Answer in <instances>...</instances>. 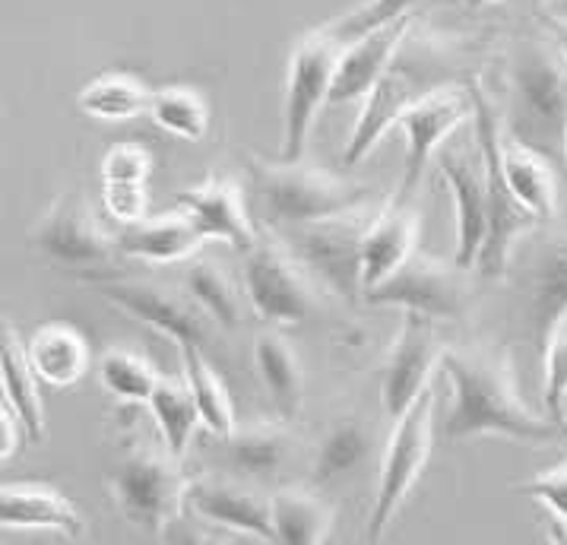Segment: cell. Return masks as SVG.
<instances>
[{"label": "cell", "mask_w": 567, "mask_h": 545, "mask_svg": "<svg viewBox=\"0 0 567 545\" xmlns=\"http://www.w3.org/2000/svg\"><path fill=\"white\" fill-rule=\"evenodd\" d=\"M248 172L270 228L311 226L359 213L371 194L364 184L311 168L301 160H267L250 153Z\"/></svg>", "instance_id": "cell-2"}, {"label": "cell", "mask_w": 567, "mask_h": 545, "mask_svg": "<svg viewBox=\"0 0 567 545\" xmlns=\"http://www.w3.org/2000/svg\"><path fill=\"white\" fill-rule=\"evenodd\" d=\"M342 42H337L323 25L305 32L292 48L286 73V102H282V146L279 160H305L308 140L315 131L320 109L333 86V73L340 64Z\"/></svg>", "instance_id": "cell-9"}, {"label": "cell", "mask_w": 567, "mask_h": 545, "mask_svg": "<svg viewBox=\"0 0 567 545\" xmlns=\"http://www.w3.org/2000/svg\"><path fill=\"white\" fill-rule=\"evenodd\" d=\"M507 86L514 117L511 134L536 150L561 143L567 124V58L551 35L523 39L514 48Z\"/></svg>", "instance_id": "cell-3"}, {"label": "cell", "mask_w": 567, "mask_h": 545, "mask_svg": "<svg viewBox=\"0 0 567 545\" xmlns=\"http://www.w3.org/2000/svg\"><path fill=\"white\" fill-rule=\"evenodd\" d=\"M95 374H99V384L105 387V393L124 407H146L153 387L159 384L162 378L150 359L136 356L131 349H121V346L102 352Z\"/></svg>", "instance_id": "cell-33"}, {"label": "cell", "mask_w": 567, "mask_h": 545, "mask_svg": "<svg viewBox=\"0 0 567 545\" xmlns=\"http://www.w3.org/2000/svg\"><path fill=\"white\" fill-rule=\"evenodd\" d=\"M543 17V25L545 32L558 42V48H561V54L567 58V13H555V10H543L539 13Z\"/></svg>", "instance_id": "cell-43"}, {"label": "cell", "mask_w": 567, "mask_h": 545, "mask_svg": "<svg viewBox=\"0 0 567 545\" xmlns=\"http://www.w3.org/2000/svg\"><path fill=\"white\" fill-rule=\"evenodd\" d=\"M146 407L153 412V422L162 434V444L168 448V454L184 460L194 432H197V409H194V397L184 384V378H159V384L153 387Z\"/></svg>", "instance_id": "cell-32"}, {"label": "cell", "mask_w": 567, "mask_h": 545, "mask_svg": "<svg viewBox=\"0 0 567 545\" xmlns=\"http://www.w3.org/2000/svg\"><path fill=\"white\" fill-rule=\"evenodd\" d=\"M29 250L58 270L80 272L86 282L109 276L117 260V238L105 232L80 191L61 194L29 228Z\"/></svg>", "instance_id": "cell-6"}, {"label": "cell", "mask_w": 567, "mask_h": 545, "mask_svg": "<svg viewBox=\"0 0 567 545\" xmlns=\"http://www.w3.org/2000/svg\"><path fill=\"white\" fill-rule=\"evenodd\" d=\"M501 172L507 178L517 204L536 216V223L551 219L558 209V178L543 150L501 131Z\"/></svg>", "instance_id": "cell-24"}, {"label": "cell", "mask_w": 567, "mask_h": 545, "mask_svg": "<svg viewBox=\"0 0 567 545\" xmlns=\"http://www.w3.org/2000/svg\"><path fill=\"white\" fill-rule=\"evenodd\" d=\"M182 378L197 409V422L213 438H226L235 432V407L228 397V387L223 384L219 371L209 364L200 346H182Z\"/></svg>", "instance_id": "cell-30"}, {"label": "cell", "mask_w": 567, "mask_h": 545, "mask_svg": "<svg viewBox=\"0 0 567 545\" xmlns=\"http://www.w3.org/2000/svg\"><path fill=\"white\" fill-rule=\"evenodd\" d=\"M565 10H567V0H565Z\"/></svg>", "instance_id": "cell-46"}, {"label": "cell", "mask_w": 567, "mask_h": 545, "mask_svg": "<svg viewBox=\"0 0 567 545\" xmlns=\"http://www.w3.org/2000/svg\"><path fill=\"white\" fill-rule=\"evenodd\" d=\"M543 349V403L545 419L567 438V315L548 327Z\"/></svg>", "instance_id": "cell-37"}, {"label": "cell", "mask_w": 567, "mask_h": 545, "mask_svg": "<svg viewBox=\"0 0 567 545\" xmlns=\"http://www.w3.org/2000/svg\"><path fill=\"white\" fill-rule=\"evenodd\" d=\"M184 289H187V298L216 327H223V330L238 327V292H235L231 276L216 260H206V257L194 260L190 257L187 272H184Z\"/></svg>", "instance_id": "cell-34"}, {"label": "cell", "mask_w": 567, "mask_h": 545, "mask_svg": "<svg viewBox=\"0 0 567 545\" xmlns=\"http://www.w3.org/2000/svg\"><path fill=\"white\" fill-rule=\"evenodd\" d=\"M425 90L429 86H419L415 76H412V70L396 64V58H393V64L384 70V76L362 99V112L355 117V124L349 131V140L342 146V165L346 168H355L359 162L368 160L378 150V143L396 127L403 109H406L419 92Z\"/></svg>", "instance_id": "cell-18"}, {"label": "cell", "mask_w": 567, "mask_h": 545, "mask_svg": "<svg viewBox=\"0 0 567 545\" xmlns=\"http://www.w3.org/2000/svg\"><path fill=\"white\" fill-rule=\"evenodd\" d=\"M362 298L368 305H390L437 323H454L466 315L470 289L466 270H460L454 260L447 264L432 254L412 250L400 270H393L384 282L362 292Z\"/></svg>", "instance_id": "cell-10"}, {"label": "cell", "mask_w": 567, "mask_h": 545, "mask_svg": "<svg viewBox=\"0 0 567 545\" xmlns=\"http://www.w3.org/2000/svg\"><path fill=\"white\" fill-rule=\"evenodd\" d=\"M184 485L182 460L143 434L124 444L109 473V495L117 514L156 536L184 514Z\"/></svg>", "instance_id": "cell-4"}, {"label": "cell", "mask_w": 567, "mask_h": 545, "mask_svg": "<svg viewBox=\"0 0 567 545\" xmlns=\"http://www.w3.org/2000/svg\"><path fill=\"white\" fill-rule=\"evenodd\" d=\"M422 213L415 206V194H396L390 204L364 226L362 250H359V272H362V292L384 282L393 270L406 264L412 250H419Z\"/></svg>", "instance_id": "cell-16"}, {"label": "cell", "mask_w": 567, "mask_h": 545, "mask_svg": "<svg viewBox=\"0 0 567 545\" xmlns=\"http://www.w3.org/2000/svg\"><path fill=\"white\" fill-rule=\"evenodd\" d=\"M470 99H473V121H476L478 160H482V175H485V197H488V232L476 257V270L482 276H501L511 264L514 245L520 241L529 228L536 226V216L526 213L517 197L511 194L507 178L501 172V121L485 90L478 80L466 83Z\"/></svg>", "instance_id": "cell-5"}, {"label": "cell", "mask_w": 567, "mask_h": 545, "mask_svg": "<svg viewBox=\"0 0 567 545\" xmlns=\"http://www.w3.org/2000/svg\"><path fill=\"white\" fill-rule=\"evenodd\" d=\"M444 349L447 342H441L437 337V320L403 311V323L390 346L384 381H381V400L390 419L403 415L415 403V397L432 384V374L441 364Z\"/></svg>", "instance_id": "cell-14"}, {"label": "cell", "mask_w": 567, "mask_h": 545, "mask_svg": "<svg viewBox=\"0 0 567 545\" xmlns=\"http://www.w3.org/2000/svg\"><path fill=\"white\" fill-rule=\"evenodd\" d=\"M517 495H526L536 504H543L545 511L551 514V523L561 526V539H567V460L548 466L543 473H536L533 479H523L511 485Z\"/></svg>", "instance_id": "cell-40"}, {"label": "cell", "mask_w": 567, "mask_h": 545, "mask_svg": "<svg viewBox=\"0 0 567 545\" xmlns=\"http://www.w3.org/2000/svg\"><path fill=\"white\" fill-rule=\"evenodd\" d=\"M0 397L7 400V407L17 412V419L23 422L25 441L42 444L48 425L42 393H39V378H35V371L29 364L25 342L20 340L17 327L7 323V320H0Z\"/></svg>", "instance_id": "cell-23"}, {"label": "cell", "mask_w": 567, "mask_h": 545, "mask_svg": "<svg viewBox=\"0 0 567 545\" xmlns=\"http://www.w3.org/2000/svg\"><path fill=\"white\" fill-rule=\"evenodd\" d=\"M228 470L241 476H276L292 456V434L279 422L235 425V432L219 438Z\"/></svg>", "instance_id": "cell-28"}, {"label": "cell", "mask_w": 567, "mask_h": 545, "mask_svg": "<svg viewBox=\"0 0 567 545\" xmlns=\"http://www.w3.org/2000/svg\"><path fill=\"white\" fill-rule=\"evenodd\" d=\"M146 114L153 117V124L165 134L197 143L209 131V109H206L204 95L190 86H165L153 90L150 95V109Z\"/></svg>", "instance_id": "cell-35"}, {"label": "cell", "mask_w": 567, "mask_h": 545, "mask_svg": "<svg viewBox=\"0 0 567 545\" xmlns=\"http://www.w3.org/2000/svg\"><path fill=\"white\" fill-rule=\"evenodd\" d=\"M272 543L318 545L330 539L333 507L311 489H282L270 498Z\"/></svg>", "instance_id": "cell-29"}, {"label": "cell", "mask_w": 567, "mask_h": 545, "mask_svg": "<svg viewBox=\"0 0 567 545\" xmlns=\"http://www.w3.org/2000/svg\"><path fill=\"white\" fill-rule=\"evenodd\" d=\"M35 378L48 387H73L90 371V342L70 323H45L25 342Z\"/></svg>", "instance_id": "cell-26"}, {"label": "cell", "mask_w": 567, "mask_h": 545, "mask_svg": "<svg viewBox=\"0 0 567 545\" xmlns=\"http://www.w3.org/2000/svg\"><path fill=\"white\" fill-rule=\"evenodd\" d=\"M90 286L117 311L153 327L156 333L168 337L178 349L182 346H200L204 349L209 342L213 320L206 318L190 298L172 292L168 286L150 282V279H124V276H112V272L90 279Z\"/></svg>", "instance_id": "cell-11"}, {"label": "cell", "mask_w": 567, "mask_h": 545, "mask_svg": "<svg viewBox=\"0 0 567 545\" xmlns=\"http://www.w3.org/2000/svg\"><path fill=\"white\" fill-rule=\"evenodd\" d=\"M434 441V387L429 384L415 403L393 419V432L386 441L381 473H378V492L368 517V543H378L384 529L393 523L396 511L406 504L409 492L422 479Z\"/></svg>", "instance_id": "cell-8"}, {"label": "cell", "mask_w": 567, "mask_h": 545, "mask_svg": "<svg viewBox=\"0 0 567 545\" xmlns=\"http://www.w3.org/2000/svg\"><path fill=\"white\" fill-rule=\"evenodd\" d=\"M368 454H371V432L359 419L333 422L320 438L318 454H315V482L323 485L330 479L349 476L352 470L362 466Z\"/></svg>", "instance_id": "cell-36"}, {"label": "cell", "mask_w": 567, "mask_h": 545, "mask_svg": "<svg viewBox=\"0 0 567 545\" xmlns=\"http://www.w3.org/2000/svg\"><path fill=\"white\" fill-rule=\"evenodd\" d=\"M460 3H466V7H488V3H501V0H460Z\"/></svg>", "instance_id": "cell-44"}, {"label": "cell", "mask_w": 567, "mask_h": 545, "mask_svg": "<svg viewBox=\"0 0 567 545\" xmlns=\"http://www.w3.org/2000/svg\"><path fill=\"white\" fill-rule=\"evenodd\" d=\"M153 165H156V156L146 143L124 140V143H114L112 150H105L99 175H102V184H146L153 175Z\"/></svg>", "instance_id": "cell-39"}, {"label": "cell", "mask_w": 567, "mask_h": 545, "mask_svg": "<svg viewBox=\"0 0 567 545\" xmlns=\"http://www.w3.org/2000/svg\"><path fill=\"white\" fill-rule=\"evenodd\" d=\"M184 514L235 536L272 543L270 498H260L250 485L223 476H194L184 485Z\"/></svg>", "instance_id": "cell-15"}, {"label": "cell", "mask_w": 567, "mask_h": 545, "mask_svg": "<svg viewBox=\"0 0 567 545\" xmlns=\"http://www.w3.org/2000/svg\"><path fill=\"white\" fill-rule=\"evenodd\" d=\"M561 143H565V156H567V124H565V136H561Z\"/></svg>", "instance_id": "cell-45"}, {"label": "cell", "mask_w": 567, "mask_h": 545, "mask_svg": "<svg viewBox=\"0 0 567 545\" xmlns=\"http://www.w3.org/2000/svg\"><path fill=\"white\" fill-rule=\"evenodd\" d=\"M437 371H444L451 384L444 438L466 441L482 434H501L529 444L561 438L545 415H536L523 403L507 352L488 346H447Z\"/></svg>", "instance_id": "cell-1"}, {"label": "cell", "mask_w": 567, "mask_h": 545, "mask_svg": "<svg viewBox=\"0 0 567 545\" xmlns=\"http://www.w3.org/2000/svg\"><path fill=\"white\" fill-rule=\"evenodd\" d=\"M567 315V232L551 238L533 260L526 289V318L533 340L543 342L548 327Z\"/></svg>", "instance_id": "cell-27"}, {"label": "cell", "mask_w": 567, "mask_h": 545, "mask_svg": "<svg viewBox=\"0 0 567 545\" xmlns=\"http://www.w3.org/2000/svg\"><path fill=\"white\" fill-rule=\"evenodd\" d=\"M245 254L241 282L254 315L270 327H296L315 311V276L272 232H257Z\"/></svg>", "instance_id": "cell-7"}, {"label": "cell", "mask_w": 567, "mask_h": 545, "mask_svg": "<svg viewBox=\"0 0 567 545\" xmlns=\"http://www.w3.org/2000/svg\"><path fill=\"white\" fill-rule=\"evenodd\" d=\"M419 3H422V0H362L359 7H352L349 13L337 17L333 23H327L323 29H327L337 42L346 45V42L362 39L364 32H371V29H378V25L393 23V20H400V17H412Z\"/></svg>", "instance_id": "cell-38"}, {"label": "cell", "mask_w": 567, "mask_h": 545, "mask_svg": "<svg viewBox=\"0 0 567 545\" xmlns=\"http://www.w3.org/2000/svg\"><path fill=\"white\" fill-rule=\"evenodd\" d=\"M83 517L54 485L0 482V529H51L68 539L83 536Z\"/></svg>", "instance_id": "cell-21"}, {"label": "cell", "mask_w": 567, "mask_h": 545, "mask_svg": "<svg viewBox=\"0 0 567 545\" xmlns=\"http://www.w3.org/2000/svg\"><path fill=\"white\" fill-rule=\"evenodd\" d=\"M117 238V250L124 257H134L140 264L150 267H172V264H184L190 257H197L206 241L194 223L184 216L182 209L165 213V216H146L134 226L121 228Z\"/></svg>", "instance_id": "cell-22"}, {"label": "cell", "mask_w": 567, "mask_h": 545, "mask_svg": "<svg viewBox=\"0 0 567 545\" xmlns=\"http://www.w3.org/2000/svg\"><path fill=\"white\" fill-rule=\"evenodd\" d=\"M470 117H473V99L470 90L460 86H429L409 102L396 121L406 134V165L396 194L412 197L419 191V182L434 153L441 150V143Z\"/></svg>", "instance_id": "cell-13"}, {"label": "cell", "mask_w": 567, "mask_h": 545, "mask_svg": "<svg viewBox=\"0 0 567 545\" xmlns=\"http://www.w3.org/2000/svg\"><path fill=\"white\" fill-rule=\"evenodd\" d=\"M178 209L194 223L204 241L248 250L257 238V228L250 223L238 187L226 178H206L204 184L184 191L178 197Z\"/></svg>", "instance_id": "cell-20"}, {"label": "cell", "mask_w": 567, "mask_h": 545, "mask_svg": "<svg viewBox=\"0 0 567 545\" xmlns=\"http://www.w3.org/2000/svg\"><path fill=\"white\" fill-rule=\"evenodd\" d=\"M441 175L451 187L456 213V250L454 264L460 270H476V257L488 232V197H485V175L482 160L447 150L441 156Z\"/></svg>", "instance_id": "cell-19"}, {"label": "cell", "mask_w": 567, "mask_h": 545, "mask_svg": "<svg viewBox=\"0 0 567 545\" xmlns=\"http://www.w3.org/2000/svg\"><path fill=\"white\" fill-rule=\"evenodd\" d=\"M102 200L117 226H134L150 216L146 184H102Z\"/></svg>", "instance_id": "cell-41"}, {"label": "cell", "mask_w": 567, "mask_h": 545, "mask_svg": "<svg viewBox=\"0 0 567 545\" xmlns=\"http://www.w3.org/2000/svg\"><path fill=\"white\" fill-rule=\"evenodd\" d=\"M362 232L359 213H349L311 226L282 228V241L305 264V270L320 279L327 289H333L342 298H355L362 296V272H359Z\"/></svg>", "instance_id": "cell-12"}, {"label": "cell", "mask_w": 567, "mask_h": 545, "mask_svg": "<svg viewBox=\"0 0 567 545\" xmlns=\"http://www.w3.org/2000/svg\"><path fill=\"white\" fill-rule=\"evenodd\" d=\"M254 368L270 397L279 422H292L305 407V368L301 359L279 330H264L254 340Z\"/></svg>", "instance_id": "cell-25"}, {"label": "cell", "mask_w": 567, "mask_h": 545, "mask_svg": "<svg viewBox=\"0 0 567 545\" xmlns=\"http://www.w3.org/2000/svg\"><path fill=\"white\" fill-rule=\"evenodd\" d=\"M150 95H153V90L143 80H136L131 73H121V70H109V73H99L95 80L83 86L80 112H86L95 121H105V124H124V121H134L140 114H146Z\"/></svg>", "instance_id": "cell-31"}, {"label": "cell", "mask_w": 567, "mask_h": 545, "mask_svg": "<svg viewBox=\"0 0 567 545\" xmlns=\"http://www.w3.org/2000/svg\"><path fill=\"white\" fill-rule=\"evenodd\" d=\"M23 441V422L17 419L13 409L7 407V400L0 397V463H7V460H13V456L20 454Z\"/></svg>", "instance_id": "cell-42"}, {"label": "cell", "mask_w": 567, "mask_h": 545, "mask_svg": "<svg viewBox=\"0 0 567 545\" xmlns=\"http://www.w3.org/2000/svg\"><path fill=\"white\" fill-rule=\"evenodd\" d=\"M412 23H415V13L412 17H400V20H393V23L386 25H378V29L364 32L362 39H355V42H346L327 102L330 105L362 102L368 90L384 76V70L400 54L406 35L412 32Z\"/></svg>", "instance_id": "cell-17"}]
</instances>
